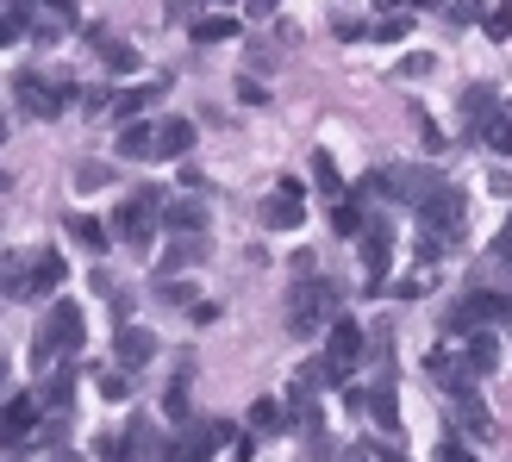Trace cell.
<instances>
[{
    "instance_id": "cell-1",
    "label": "cell",
    "mask_w": 512,
    "mask_h": 462,
    "mask_svg": "<svg viewBox=\"0 0 512 462\" xmlns=\"http://www.w3.org/2000/svg\"><path fill=\"white\" fill-rule=\"evenodd\" d=\"M463 213H469V200H463V188H438L419 207V250L425 256H444L450 244H456V231H463Z\"/></svg>"
},
{
    "instance_id": "cell-2",
    "label": "cell",
    "mask_w": 512,
    "mask_h": 462,
    "mask_svg": "<svg viewBox=\"0 0 512 462\" xmlns=\"http://www.w3.org/2000/svg\"><path fill=\"white\" fill-rule=\"evenodd\" d=\"M281 313H288V331L294 338H319V331L338 319V288H331V281H294L288 288V306H281Z\"/></svg>"
},
{
    "instance_id": "cell-3",
    "label": "cell",
    "mask_w": 512,
    "mask_h": 462,
    "mask_svg": "<svg viewBox=\"0 0 512 462\" xmlns=\"http://www.w3.org/2000/svg\"><path fill=\"white\" fill-rule=\"evenodd\" d=\"M57 350H82V300H57V306H50V319L38 325V338H32V369H44Z\"/></svg>"
},
{
    "instance_id": "cell-4",
    "label": "cell",
    "mask_w": 512,
    "mask_h": 462,
    "mask_svg": "<svg viewBox=\"0 0 512 462\" xmlns=\"http://www.w3.org/2000/svg\"><path fill=\"white\" fill-rule=\"evenodd\" d=\"M157 188H138L132 200L119 207V219H113V231H119V244L132 250V256H150V238H157Z\"/></svg>"
},
{
    "instance_id": "cell-5",
    "label": "cell",
    "mask_w": 512,
    "mask_h": 462,
    "mask_svg": "<svg viewBox=\"0 0 512 462\" xmlns=\"http://www.w3.org/2000/svg\"><path fill=\"white\" fill-rule=\"evenodd\" d=\"M375 188L388 194V200H406V207H425V200L438 194L444 182H438L425 163H388V169H375Z\"/></svg>"
},
{
    "instance_id": "cell-6",
    "label": "cell",
    "mask_w": 512,
    "mask_h": 462,
    "mask_svg": "<svg viewBox=\"0 0 512 462\" xmlns=\"http://www.w3.org/2000/svg\"><path fill=\"white\" fill-rule=\"evenodd\" d=\"M69 82H57V88H50V75H32V69H25V75H13V107L19 113H32V119H57L63 107H69Z\"/></svg>"
},
{
    "instance_id": "cell-7",
    "label": "cell",
    "mask_w": 512,
    "mask_h": 462,
    "mask_svg": "<svg viewBox=\"0 0 512 462\" xmlns=\"http://www.w3.org/2000/svg\"><path fill=\"white\" fill-rule=\"evenodd\" d=\"M494 319H512V300L506 294H463V300H456L450 306V319H444V331H450V338H469V331L475 325H494Z\"/></svg>"
},
{
    "instance_id": "cell-8",
    "label": "cell",
    "mask_w": 512,
    "mask_h": 462,
    "mask_svg": "<svg viewBox=\"0 0 512 462\" xmlns=\"http://www.w3.org/2000/svg\"><path fill=\"white\" fill-rule=\"evenodd\" d=\"M363 350H369L363 325H356V319H331V344H325V363H331V375L344 381L356 363H363Z\"/></svg>"
},
{
    "instance_id": "cell-9",
    "label": "cell",
    "mask_w": 512,
    "mask_h": 462,
    "mask_svg": "<svg viewBox=\"0 0 512 462\" xmlns=\"http://www.w3.org/2000/svg\"><path fill=\"white\" fill-rule=\"evenodd\" d=\"M450 425H456V438H475V444L494 438V413L481 406L475 388H456V394H450Z\"/></svg>"
},
{
    "instance_id": "cell-10",
    "label": "cell",
    "mask_w": 512,
    "mask_h": 462,
    "mask_svg": "<svg viewBox=\"0 0 512 462\" xmlns=\"http://www.w3.org/2000/svg\"><path fill=\"white\" fill-rule=\"evenodd\" d=\"M425 375L438 381L444 394H456V388H469V381H475L469 356H463V350H450V344H431V350H425Z\"/></svg>"
},
{
    "instance_id": "cell-11",
    "label": "cell",
    "mask_w": 512,
    "mask_h": 462,
    "mask_svg": "<svg viewBox=\"0 0 512 462\" xmlns=\"http://www.w3.org/2000/svg\"><path fill=\"white\" fill-rule=\"evenodd\" d=\"M363 269H369L363 294H381V281H388V269H394V238H388V225H369V231H363Z\"/></svg>"
},
{
    "instance_id": "cell-12",
    "label": "cell",
    "mask_w": 512,
    "mask_h": 462,
    "mask_svg": "<svg viewBox=\"0 0 512 462\" xmlns=\"http://www.w3.org/2000/svg\"><path fill=\"white\" fill-rule=\"evenodd\" d=\"M219 438H225V425H194V431H182V438L163 450V462H207L219 450Z\"/></svg>"
},
{
    "instance_id": "cell-13",
    "label": "cell",
    "mask_w": 512,
    "mask_h": 462,
    "mask_svg": "<svg viewBox=\"0 0 512 462\" xmlns=\"http://www.w3.org/2000/svg\"><path fill=\"white\" fill-rule=\"evenodd\" d=\"M82 38L100 50V63H107L113 75H132V69H138V44H125V38H113V32H100V25H88Z\"/></svg>"
},
{
    "instance_id": "cell-14",
    "label": "cell",
    "mask_w": 512,
    "mask_h": 462,
    "mask_svg": "<svg viewBox=\"0 0 512 462\" xmlns=\"http://www.w3.org/2000/svg\"><path fill=\"white\" fill-rule=\"evenodd\" d=\"M207 256H213V244L207 238H200V231H182V238H175L169 250H163V275H182V269H194V263H207Z\"/></svg>"
},
{
    "instance_id": "cell-15",
    "label": "cell",
    "mask_w": 512,
    "mask_h": 462,
    "mask_svg": "<svg viewBox=\"0 0 512 462\" xmlns=\"http://www.w3.org/2000/svg\"><path fill=\"white\" fill-rule=\"evenodd\" d=\"M157 138H163V125L125 119V132H119V157H132V163H150V157H157Z\"/></svg>"
},
{
    "instance_id": "cell-16",
    "label": "cell",
    "mask_w": 512,
    "mask_h": 462,
    "mask_svg": "<svg viewBox=\"0 0 512 462\" xmlns=\"http://www.w3.org/2000/svg\"><path fill=\"white\" fill-rule=\"evenodd\" d=\"M113 356H119V369H144L150 356H157V338H150V331H138V325H125L119 338H113Z\"/></svg>"
},
{
    "instance_id": "cell-17",
    "label": "cell",
    "mask_w": 512,
    "mask_h": 462,
    "mask_svg": "<svg viewBox=\"0 0 512 462\" xmlns=\"http://www.w3.org/2000/svg\"><path fill=\"white\" fill-rule=\"evenodd\" d=\"M300 213H306V207H300V182H281V188L269 194V207H263V225H275V231H281V225H300Z\"/></svg>"
},
{
    "instance_id": "cell-18",
    "label": "cell",
    "mask_w": 512,
    "mask_h": 462,
    "mask_svg": "<svg viewBox=\"0 0 512 462\" xmlns=\"http://www.w3.org/2000/svg\"><path fill=\"white\" fill-rule=\"evenodd\" d=\"M475 138L488 144L494 157H512V113H500V107H494V113H481V119H475Z\"/></svg>"
},
{
    "instance_id": "cell-19",
    "label": "cell",
    "mask_w": 512,
    "mask_h": 462,
    "mask_svg": "<svg viewBox=\"0 0 512 462\" xmlns=\"http://www.w3.org/2000/svg\"><path fill=\"white\" fill-rule=\"evenodd\" d=\"M63 231H69V244H82L88 256H100V250H107V225H100V219H88V213H69V219H63Z\"/></svg>"
},
{
    "instance_id": "cell-20",
    "label": "cell",
    "mask_w": 512,
    "mask_h": 462,
    "mask_svg": "<svg viewBox=\"0 0 512 462\" xmlns=\"http://www.w3.org/2000/svg\"><path fill=\"white\" fill-rule=\"evenodd\" d=\"M25 431H38V400L32 394H13L7 400V444H19Z\"/></svg>"
},
{
    "instance_id": "cell-21",
    "label": "cell",
    "mask_w": 512,
    "mask_h": 462,
    "mask_svg": "<svg viewBox=\"0 0 512 462\" xmlns=\"http://www.w3.org/2000/svg\"><path fill=\"white\" fill-rule=\"evenodd\" d=\"M163 225L182 238V231H207V213H200V200H169V207H163Z\"/></svg>"
},
{
    "instance_id": "cell-22",
    "label": "cell",
    "mask_w": 512,
    "mask_h": 462,
    "mask_svg": "<svg viewBox=\"0 0 512 462\" xmlns=\"http://www.w3.org/2000/svg\"><path fill=\"white\" fill-rule=\"evenodd\" d=\"M188 150H194V125H188V119H163L157 157H188Z\"/></svg>"
},
{
    "instance_id": "cell-23",
    "label": "cell",
    "mask_w": 512,
    "mask_h": 462,
    "mask_svg": "<svg viewBox=\"0 0 512 462\" xmlns=\"http://www.w3.org/2000/svg\"><path fill=\"white\" fill-rule=\"evenodd\" d=\"M463 356H469V369H475V375H488V369L500 363V344L488 338V331H469V338H463Z\"/></svg>"
},
{
    "instance_id": "cell-24",
    "label": "cell",
    "mask_w": 512,
    "mask_h": 462,
    "mask_svg": "<svg viewBox=\"0 0 512 462\" xmlns=\"http://www.w3.org/2000/svg\"><path fill=\"white\" fill-rule=\"evenodd\" d=\"M369 413H375L381 431H400V400H394L388 381H375V388H369Z\"/></svg>"
},
{
    "instance_id": "cell-25",
    "label": "cell",
    "mask_w": 512,
    "mask_h": 462,
    "mask_svg": "<svg viewBox=\"0 0 512 462\" xmlns=\"http://www.w3.org/2000/svg\"><path fill=\"white\" fill-rule=\"evenodd\" d=\"M331 225H338L344 238H363V231H369V225H363V200H350V194L331 200Z\"/></svg>"
},
{
    "instance_id": "cell-26",
    "label": "cell",
    "mask_w": 512,
    "mask_h": 462,
    "mask_svg": "<svg viewBox=\"0 0 512 462\" xmlns=\"http://www.w3.org/2000/svg\"><path fill=\"white\" fill-rule=\"evenodd\" d=\"M406 32H413V13H375V25H369V38H381V44H400Z\"/></svg>"
},
{
    "instance_id": "cell-27",
    "label": "cell",
    "mask_w": 512,
    "mask_h": 462,
    "mask_svg": "<svg viewBox=\"0 0 512 462\" xmlns=\"http://www.w3.org/2000/svg\"><path fill=\"white\" fill-rule=\"evenodd\" d=\"M194 38H200V44H225V38H238V19L207 13V19H194Z\"/></svg>"
},
{
    "instance_id": "cell-28",
    "label": "cell",
    "mask_w": 512,
    "mask_h": 462,
    "mask_svg": "<svg viewBox=\"0 0 512 462\" xmlns=\"http://www.w3.org/2000/svg\"><path fill=\"white\" fill-rule=\"evenodd\" d=\"M57 281H63V256L57 250H38V288H32V300L38 294H57Z\"/></svg>"
},
{
    "instance_id": "cell-29",
    "label": "cell",
    "mask_w": 512,
    "mask_h": 462,
    "mask_svg": "<svg viewBox=\"0 0 512 462\" xmlns=\"http://www.w3.org/2000/svg\"><path fill=\"white\" fill-rule=\"evenodd\" d=\"M313 175H319V188H325V200H344V175H338V163H331L325 150H313Z\"/></svg>"
},
{
    "instance_id": "cell-30",
    "label": "cell",
    "mask_w": 512,
    "mask_h": 462,
    "mask_svg": "<svg viewBox=\"0 0 512 462\" xmlns=\"http://www.w3.org/2000/svg\"><path fill=\"white\" fill-rule=\"evenodd\" d=\"M75 188H82V194L113 188V169H107V163H75Z\"/></svg>"
},
{
    "instance_id": "cell-31",
    "label": "cell",
    "mask_w": 512,
    "mask_h": 462,
    "mask_svg": "<svg viewBox=\"0 0 512 462\" xmlns=\"http://www.w3.org/2000/svg\"><path fill=\"white\" fill-rule=\"evenodd\" d=\"M132 456H138L132 431H107V438H100V462H132Z\"/></svg>"
},
{
    "instance_id": "cell-32",
    "label": "cell",
    "mask_w": 512,
    "mask_h": 462,
    "mask_svg": "<svg viewBox=\"0 0 512 462\" xmlns=\"http://www.w3.org/2000/svg\"><path fill=\"white\" fill-rule=\"evenodd\" d=\"M481 25H488V38H494V44H506V38H512V0H494Z\"/></svg>"
},
{
    "instance_id": "cell-33",
    "label": "cell",
    "mask_w": 512,
    "mask_h": 462,
    "mask_svg": "<svg viewBox=\"0 0 512 462\" xmlns=\"http://www.w3.org/2000/svg\"><path fill=\"white\" fill-rule=\"evenodd\" d=\"M157 94H163V82H144V88H132V94H119V113H125V119H138Z\"/></svg>"
},
{
    "instance_id": "cell-34",
    "label": "cell",
    "mask_w": 512,
    "mask_h": 462,
    "mask_svg": "<svg viewBox=\"0 0 512 462\" xmlns=\"http://www.w3.org/2000/svg\"><path fill=\"white\" fill-rule=\"evenodd\" d=\"M69 400H75V375H50V388H44V406H50V413H63Z\"/></svg>"
},
{
    "instance_id": "cell-35",
    "label": "cell",
    "mask_w": 512,
    "mask_h": 462,
    "mask_svg": "<svg viewBox=\"0 0 512 462\" xmlns=\"http://www.w3.org/2000/svg\"><path fill=\"white\" fill-rule=\"evenodd\" d=\"M481 113H494V94H488V88H463V119L475 125Z\"/></svg>"
},
{
    "instance_id": "cell-36",
    "label": "cell",
    "mask_w": 512,
    "mask_h": 462,
    "mask_svg": "<svg viewBox=\"0 0 512 462\" xmlns=\"http://www.w3.org/2000/svg\"><path fill=\"white\" fill-rule=\"evenodd\" d=\"M163 413H169L175 425H182V419H188V381H182V375H175V388L163 394Z\"/></svg>"
},
{
    "instance_id": "cell-37",
    "label": "cell",
    "mask_w": 512,
    "mask_h": 462,
    "mask_svg": "<svg viewBox=\"0 0 512 462\" xmlns=\"http://www.w3.org/2000/svg\"><path fill=\"white\" fill-rule=\"evenodd\" d=\"M444 19H456V25H475V19H481V0H444Z\"/></svg>"
},
{
    "instance_id": "cell-38",
    "label": "cell",
    "mask_w": 512,
    "mask_h": 462,
    "mask_svg": "<svg viewBox=\"0 0 512 462\" xmlns=\"http://www.w3.org/2000/svg\"><path fill=\"white\" fill-rule=\"evenodd\" d=\"M488 263H494V269H506V275H512V231H500V238H494V244H488Z\"/></svg>"
},
{
    "instance_id": "cell-39",
    "label": "cell",
    "mask_w": 512,
    "mask_h": 462,
    "mask_svg": "<svg viewBox=\"0 0 512 462\" xmlns=\"http://www.w3.org/2000/svg\"><path fill=\"white\" fill-rule=\"evenodd\" d=\"M100 394H107V400H132V381L113 369V375H100Z\"/></svg>"
},
{
    "instance_id": "cell-40",
    "label": "cell",
    "mask_w": 512,
    "mask_h": 462,
    "mask_svg": "<svg viewBox=\"0 0 512 462\" xmlns=\"http://www.w3.org/2000/svg\"><path fill=\"white\" fill-rule=\"evenodd\" d=\"M331 38H344V44H356V38H369V25H356V19H331Z\"/></svg>"
},
{
    "instance_id": "cell-41",
    "label": "cell",
    "mask_w": 512,
    "mask_h": 462,
    "mask_svg": "<svg viewBox=\"0 0 512 462\" xmlns=\"http://www.w3.org/2000/svg\"><path fill=\"white\" fill-rule=\"evenodd\" d=\"M431 462H475V456H469L463 444H456V438H444L438 450H431Z\"/></svg>"
},
{
    "instance_id": "cell-42",
    "label": "cell",
    "mask_w": 512,
    "mask_h": 462,
    "mask_svg": "<svg viewBox=\"0 0 512 462\" xmlns=\"http://www.w3.org/2000/svg\"><path fill=\"white\" fill-rule=\"evenodd\" d=\"M281 419V400H256L250 406V425H275Z\"/></svg>"
},
{
    "instance_id": "cell-43",
    "label": "cell",
    "mask_w": 512,
    "mask_h": 462,
    "mask_svg": "<svg viewBox=\"0 0 512 462\" xmlns=\"http://www.w3.org/2000/svg\"><path fill=\"white\" fill-rule=\"evenodd\" d=\"M163 300H169V306H188L194 288H188V281H163Z\"/></svg>"
},
{
    "instance_id": "cell-44",
    "label": "cell",
    "mask_w": 512,
    "mask_h": 462,
    "mask_svg": "<svg viewBox=\"0 0 512 462\" xmlns=\"http://www.w3.org/2000/svg\"><path fill=\"white\" fill-rule=\"evenodd\" d=\"M244 7H250V19H269V13L281 7V0H244Z\"/></svg>"
},
{
    "instance_id": "cell-45",
    "label": "cell",
    "mask_w": 512,
    "mask_h": 462,
    "mask_svg": "<svg viewBox=\"0 0 512 462\" xmlns=\"http://www.w3.org/2000/svg\"><path fill=\"white\" fill-rule=\"evenodd\" d=\"M38 7H50L57 19H75V0H38Z\"/></svg>"
},
{
    "instance_id": "cell-46",
    "label": "cell",
    "mask_w": 512,
    "mask_h": 462,
    "mask_svg": "<svg viewBox=\"0 0 512 462\" xmlns=\"http://www.w3.org/2000/svg\"><path fill=\"white\" fill-rule=\"evenodd\" d=\"M375 13H413V0H375Z\"/></svg>"
},
{
    "instance_id": "cell-47",
    "label": "cell",
    "mask_w": 512,
    "mask_h": 462,
    "mask_svg": "<svg viewBox=\"0 0 512 462\" xmlns=\"http://www.w3.org/2000/svg\"><path fill=\"white\" fill-rule=\"evenodd\" d=\"M369 462H406L400 450H381V444H369Z\"/></svg>"
},
{
    "instance_id": "cell-48",
    "label": "cell",
    "mask_w": 512,
    "mask_h": 462,
    "mask_svg": "<svg viewBox=\"0 0 512 462\" xmlns=\"http://www.w3.org/2000/svg\"><path fill=\"white\" fill-rule=\"evenodd\" d=\"M213 7H225V0H213Z\"/></svg>"
}]
</instances>
